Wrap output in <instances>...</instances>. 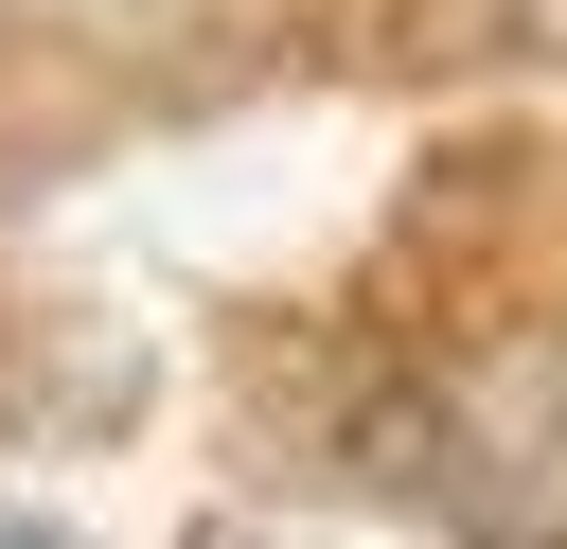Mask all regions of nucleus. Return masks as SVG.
<instances>
[{
    "mask_svg": "<svg viewBox=\"0 0 567 549\" xmlns=\"http://www.w3.org/2000/svg\"><path fill=\"white\" fill-rule=\"evenodd\" d=\"M0 549H35V531H0Z\"/></svg>",
    "mask_w": 567,
    "mask_h": 549,
    "instance_id": "nucleus-1",
    "label": "nucleus"
}]
</instances>
